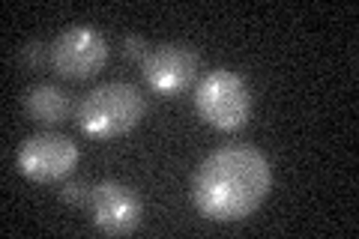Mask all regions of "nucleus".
<instances>
[{
	"mask_svg": "<svg viewBox=\"0 0 359 239\" xmlns=\"http://www.w3.org/2000/svg\"><path fill=\"white\" fill-rule=\"evenodd\" d=\"M273 189V168L252 144H228L212 150L198 165L192 200L210 221H243L266 200Z\"/></svg>",
	"mask_w": 359,
	"mask_h": 239,
	"instance_id": "f257e3e1",
	"label": "nucleus"
},
{
	"mask_svg": "<svg viewBox=\"0 0 359 239\" xmlns=\"http://www.w3.org/2000/svg\"><path fill=\"white\" fill-rule=\"evenodd\" d=\"M147 102L141 90L126 81L102 84L81 99L78 105V129L93 141H111L129 135L144 120Z\"/></svg>",
	"mask_w": 359,
	"mask_h": 239,
	"instance_id": "f03ea898",
	"label": "nucleus"
},
{
	"mask_svg": "<svg viewBox=\"0 0 359 239\" xmlns=\"http://www.w3.org/2000/svg\"><path fill=\"white\" fill-rule=\"evenodd\" d=\"M252 90L237 72L212 69L195 87V111L219 132H240L252 117Z\"/></svg>",
	"mask_w": 359,
	"mask_h": 239,
	"instance_id": "7ed1b4c3",
	"label": "nucleus"
},
{
	"mask_svg": "<svg viewBox=\"0 0 359 239\" xmlns=\"http://www.w3.org/2000/svg\"><path fill=\"white\" fill-rule=\"evenodd\" d=\"M78 144L60 132H39L27 138L15 153L18 174L30 183H60L69 179L78 168Z\"/></svg>",
	"mask_w": 359,
	"mask_h": 239,
	"instance_id": "20e7f679",
	"label": "nucleus"
},
{
	"mask_svg": "<svg viewBox=\"0 0 359 239\" xmlns=\"http://www.w3.org/2000/svg\"><path fill=\"white\" fill-rule=\"evenodd\" d=\"M51 69L66 81H87L105 69L108 63V42L96 27L75 25L66 27L57 39L48 45Z\"/></svg>",
	"mask_w": 359,
	"mask_h": 239,
	"instance_id": "39448f33",
	"label": "nucleus"
},
{
	"mask_svg": "<svg viewBox=\"0 0 359 239\" xmlns=\"http://www.w3.org/2000/svg\"><path fill=\"white\" fill-rule=\"evenodd\" d=\"M144 81L156 96H180L198 81V54L189 45L165 42L150 48L147 60L141 63Z\"/></svg>",
	"mask_w": 359,
	"mask_h": 239,
	"instance_id": "423d86ee",
	"label": "nucleus"
},
{
	"mask_svg": "<svg viewBox=\"0 0 359 239\" xmlns=\"http://www.w3.org/2000/svg\"><path fill=\"white\" fill-rule=\"evenodd\" d=\"M90 212H93V224L108 236H129L138 231L144 203L138 191L117 183V179H105V183L93 186V198H90Z\"/></svg>",
	"mask_w": 359,
	"mask_h": 239,
	"instance_id": "0eeeda50",
	"label": "nucleus"
},
{
	"mask_svg": "<svg viewBox=\"0 0 359 239\" xmlns=\"http://www.w3.org/2000/svg\"><path fill=\"white\" fill-rule=\"evenodd\" d=\"M69 111H72L69 93L54 84H36L25 93V114L45 129H54V126H60V123H66Z\"/></svg>",
	"mask_w": 359,
	"mask_h": 239,
	"instance_id": "6e6552de",
	"label": "nucleus"
},
{
	"mask_svg": "<svg viewBox=\"0 0 359 239\" xmlns=\"http://www.w3.org/2000/svg\"><path fill=\"white\" fill-rule=\"evenodd\" d=\"M90 198H93V186H87L84 179H69L60 186V200L69 207H90Z\"/></svg>",
	"mask_w": 359,
	"mask_h": 239,
	"instance_id": "1a4fd4ad",
	"label": "nucleus"
},
{
	"mask_svg": "<svg viewBox=\"0 0 359 239\" xmlns=\"http://www.w3.org/2000/svg\"><path fill=\"white\" fill-rule=\"evenodd\" d=\"M18 60H21V66H25V69H39V66L51 63L48 45H42V42H27L25 48L18 51Z\"/></svg>",
	"mask_w": 359,
	"mask_h": 239,
	"instance_id": "9d476101",
	"label": "nucleus"
},
{
	"mask_svg": "<svg viewBox=\"0 0 359 239\" xmlns=\"http://www.w3.org/2000/svg\"><path fill=\"white\" fill-rule=\"evenodd\" d=\"M147 54H150V48H147V42H144L141 36H126L123 39V57H126V60L144 63L147 60Z\"/></svg>",
	"mask_w": 359,
	"mask_h": 239,
	"instance_id": "9b49d317",
	"label": "nucleus"
}]
</instances>
